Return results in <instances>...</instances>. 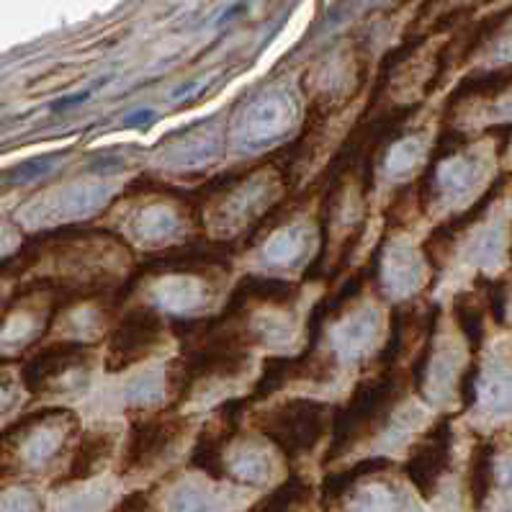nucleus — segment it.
<instances>
[{
	"mask_svg": "<svg viewBox=\"0 0 512 512\" xmlns=\"http://www.w3.org/2000/svg\"><path fill=\"white\" fill-rule=\"evenodd\" d=\"M193 428V417L165 404L163 410H132L124 448L119 456V476L145 474L173 451Z\"/></svg>",
	"mask_w": 512,
	"mask_h": 512,
	"instance_id": "3",
	"label": "nucleus"
},
{
	"mask_svg": "<svg viewBox=\"0 0 512 512\" xmlns=\"http://www.w3.org/2000/svg\"><path fill=\"white\" fill-rule=\"evenodd\" d=\"M247 410H250V404L245 397H232L217 404L196 435V443H193L191 456H188V469L201 471L214 482L227 479L229 469L224 453H227L229 443L240 435L242 417Z\"/></svg>",
	"mask_w": 512,
	"mask_h": 512,
	"instance_id": "6",
	"label": "nucleus"
},
{
	"mask_svg": "<svg viewBox=\"0 0 512 512\" xmlns=\"http://www.w3.org/2000/svg\"><path fill=\"white\" fill-rule=\"evenodd\" d=\"M314 500V484L299 471H291L284 482L276 489L260 497L247 512H302L304 507L312 505Z\"/></svg>",
	"mask_w": 512,
	"mask_h": 512,
	"instance_id": "12",
	"label": "nucleus"
},
{
	"mask_svg": "<svg viewBox=\"0 0 512 512\" xmlns=\"http://www.w3.org/2000/svg\"><path fill=\"white\" fill-rule=\"evenodd\" d=\"M412 386L410 371L399 366H374L358 379L345 404L335 407L330 422V446H327L322 464L348 456L363 440L374 438L386 420L397 410L404 399V392Z\"/></svg>",
	"mask_w": 512,
	"mask_h": 512,
	"instance_id": "1",
	"label": "nucleus"
},
{
	"mask_svg": "<svg viewBox=\"0 0 512 512\" xmlns=\"http://www.w3.org/2000/svg\"><path fill=\"white\" fill-rule=\"evenodd\" d=\"M109 512H157L155 505H152L150 492L145 489H137V492L124 494Z\"/></svg>",
	"mask_w": 512,
	"mask_h": 512,
	"instance_id": "15",
	"label": "nucleus"
},
{
	"mask_svg": "<svg viewBox=\"0 0 512 512\" xmlns=\"http://www.w3.org/2000/svg\"><path fill=\"white\" fill-rule=\"evenodd\" d=\"M168 335L170 320L157 307H150V304L121 307L106 332L103 371L116 376L145 363L163 348Z\"/></svg>",
	"mask_w": 512,
	"mask_h": 512,
	"instance_id": "4",
	"label": "nucleus"
},
{
	"mask_svg": "<svg viewBox=\"0 0 512 512\" xmlns=\"http://www.w3.org/2000/svg\"><path fill=\"white\" fill-rule=\"evenodd\" d=\"M93 358H96V345L78 343V340H57V343L34 350L26 358L21 366V381L34 397H42L62 376L91 366Z\"/></svg>",
	"mask_w": 512,
	"mask_h": 512,
	"instance_id": "8",
	"label": "nucleus"
},
{
	"mask_svg": "<svg viewBox=\"0 0 512 512\" xmlns=\"http://www.w3.org/2000/svg\"><path fill=\"white\" fill-rule=\"evenodd\" d=\"M3 512H34V500H31L29 494H16V497L6 502Z\"/></svg>",
	"mask_w": 512,
	"mask_h": 512,
	"instance_id": "19",
	"label": "nucleus"
},
{
	"mask_svg": "<svg viewBox=\"0 0 512 512\" xmlns=\"http://www.w3.org/2000/svg\"><path fill=\"white\" fill-rule=\"evenodd\" d=\"M175 512H209L206 502L201 497L191 492H183L178 500H175Z\"/></svg>",
	"mask_w": 512,
	"mask_h": 512,
	"instance_id": "18",
	"label": "nucleus"
},
{
	"mask_svg": "<svg viewBox=\"0 0 512 512\" xmlns=\"http://www.w3.org/2000/svg\"><path fill=\"white\" fill-rule=\"evenodd\" d=\"M392 466H394L392 458L371 456V458H361V461L345 466V469H340V471H330V474H327L320 484V505L325 507V510L332 505H338L345 494L356 487L361 479L379 474V471H389Z\"/></svg>",
	"mask_w": 512,
	"mask_h": 512,
	"instance_id": "11",
	"label": "nucleus"
},
{
	"mask_svg": "<svg viewBox=\"0 0 512 512\" xmlns=\"http://www.w3.org/2000/svg\"><path fill=\"white\" fill-rule=\"evenodd\" d=\"M332 412L327 402L312 397H286L250 417V428L268 438L278 453L294 464L317 451L330 430Z\"/></svg>",
	"mask_w": 512,
	"mask_h": 512,
	"instance_id": "2",
	"label": "nucleus"
},
{
	"mask_svg": "<svg viewBox=\"0 0 512 512\" xmlns=\"http://www.w3.org/2000/svg\"><path fill=\"white\" fill-rule=\"evenodd\" d=\"M335 371H338V356L332 350H322L320 345L304 348L294 356H266L260 361V374L245 399L250 407H255L258 402H266L268 397L284 392L286 386L299 384V381L325 384L335 376Z\"/></svg>",
	"mask_w": 512,
	"mask_h": 512,
	"instance_id": "5",
	"label": "nucleus"
},
{
	"mask_svg": "<svg viewBox=\"0 0 512 512\" xmlns=\"http://www.w3.org/2000/svg\"><path fill=\"white\" fill-rule=\"evenodd\" d=\"M60 407H44V410H34L21 415L19 420H13L8 428L0 430V482H6L11 476L19 474V451L21 443L29 438V433L34 428H39L42 422L52 420V417H60Z\"/></svg>",
	"mask_w": 512,
	"mask_h": 512,
	"instance_id": "10",
	"label": "nucleus"
},
{
	"mask_svg": "<svg viewBox=\"0 0 512 512\" xmlns=\"http://www.w3.org/2000/svg\"><path fill=\"white\" fill-rule=\"evenodd\" d=\"M116 443H119V435L111 428L98 425V428L83 430L75 440L73 453H70V464L62 471L60 479L52 482V487L88 482V479L101 474L106 464H111V458L116 456Z\"/></svg>",
	"mask_w": 512,
	"mask_h": 512,
	"instance_id": "9",
	"label": "nucleus"
},
{
	"mask_svg": "<svg viewBox=\"0 0 512 512\" xmlns=\"http://www.w3.org/2000/svg\"><path fill=\"white\" fill-rule=\"evenodd\" d=\"M505 286L502 284H487V304L492 309L494 320L505 322Z\"/></svg>",
	"mask_w": 512,
	"mask_h": 512,
	"instance_id": "17",
	"label": "nucleus"
},
{
	"mask_svg": "<svg viewBox=\"0 0 512 512\" xmlns=\"http://www.w3.org/2000/svg\"><path fill=\"white\" fill-rule=\"evenodd\" d=\"M494 487V446L482 440L476 443L469 458V471H466V492L474 510H482L487 505L489 494Z\"/></svg>",
	"mask_w": 512,
	"mask_h": 512,
	"instance_id": "13",
	"label": "nucleus"
},
{
	"mask_svg": "<svg viewBox=\"0 0 512 512\" xmlns=\"http://www.w3.org/2000/svg\"><path fill=\"white\" fill-rule=\"evenodd\" d=\"M363 512H392V505H389L386 500H374L363 507Z\"/></svg>",
	"mask_w": 512,
	"mask_h": 512,
	"instance_id": "20",
	"label": "nucleus"
},
{
	"mask_svg": "<svg viewBox=\"0 0 512 512\" xmlns=\"http://www.w3.org/2000/svg\"><path fill=\"white\" fill-rule=\"evenodd\" d=\"M479 361L471 363L469 368H464V374L458 379V394H461V404L464 407H471L476 399V384H479Z\"/></svg>",
	"mask_w": 512,
	"mask_h": 512,
	"instance_id": "16",
	"label": "nucleus"
},
{
	"mask_svg": "<svg viewBox=\"0 0 512 512\" xmlns=\"http://www.w3.org/2000/svg\"><path fill=\"white\" fill-rule=\"evenodd\" d=\"M453 320L476 356L484 343V309L474 302V296L461 294L453 299Z\"/></svg>",
	"mask_w": 512,
	"mask_h": 512,
	"instance_id": "14",
	"label": "nucleus"
},
{
	"mask_svg": "<svg viewBox=\"0 0 512 512\" xmlns=\"http://www.w3.org/2000/svg\"><path fill=\"white\" fill-rule=\"evenodd\" d=\"M453 428L451 417H440L415 440L404 458L402 471L422 500H433L440 479L451 469Z\"/></svg>",
	"mask_w": 512,
	"mask_h": 512,
	"instance_id": "7",
	"label": "nucleus"
}]
</instances>
